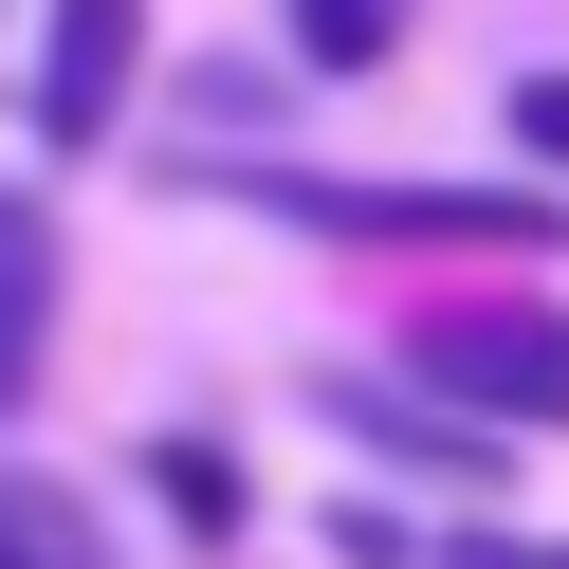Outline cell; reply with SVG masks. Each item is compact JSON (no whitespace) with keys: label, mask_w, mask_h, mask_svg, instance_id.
Masks as SVG:
<instances>
[{"label":"cell","mask_w":569,"mask_h":569,"mask_svg":"<svg viewBox=\"0 0 569 569\" xmlns=\"http://www.w3.org/2000/svg\"><path fill=\"white\" fill-rule=\"evenodd\" d=\"M405 368L478 405L496 441H569V295H441L405 312Z\"/></svg>","instance_id":"cell-1"},{"label":"cell","mask_w":569,"mask_h":569,"mask_svg":"<svg viewBox=\"0 0 569 569\" xmlns=\"http://www.w3.org/2000/svg\"><path fill=\"white\" fill-rule=\"evenodd\" d=\"M221 202H258V221H295V239H551V202L532 184H312V166H221Z\"/></svg>","instance_id":"cell-2"},{"label":"cell","mask_w":569,"mask_h":569,"mask_svg":"<svg viewBox=\"0 0 569 569\" xmlns=\"http://www.w3.org/2000/svg\"><path fill=\"white\" fill-rule=\"evenodd\" d=\"M129 92H148V0H38V56H19V111H38V148H111Z\"/></svg>","instance_id":"cell-3"},{"label":"cell","mask_w":569,"mask_h":569,"mask_svg":"<svg viewBox=\"0 0 569 569\" xmlns=\"http://www.w3.org/2000/svg\"><path fill=\"white\" fill-rule=\"evenodd\" d=\"M312 422H331V441H368V459H405L422 496H478V478H496V422H478V405H441L422 368H368V386L312 368Z\"/></svg>","instance_id":"cell-4"},{"label":"cell","mask_w":569,"mask_h":569,"mask_svg":"<svg viewBox=\"0 0 569 569\" xmlns=\"http://www.w3.org/2000/svg\"><path fill=\"white\" fill-rule=\"evenodd\" d=\"M56 312H74V258H56V202L0 184V422L56 386Z\"/></svg>","instance_id":"cell-5"},{"label":"cell","mask_w":569,"mask_h":569,"mask_svg":"<svg viewBox=\"0 0 569 569\" xmlns=\"http://www.w3.org/2000/svg\"><path fill=\"white\" fill-rule=\"evenodd\" d=\"M0 569H111V515H92L74 478H19V459H0Z\"/></svg>","instance_id":"cell-6"},{"label":"cell","mask_w":569,"mask_h":569,"mask_svg":"<svg viewBox=\"0 0 569 569\" xmlns=\"http://www.w3.org/2000/svg\"><path fill=\"white\" fill-rule=\"evenodd\" d=\"M148 478H166V515H184L202 551H221V532H239V459L202 441V422H166V441H148Z\"/></svg>","instance_id":"cell-7"},{"label":"cell","mask_w":569,"mask_h":569,"mask_svg":"<svg viewBox=\"0 0 569 569\" xmlns=\"http://www.w3.org/2000/svg\"><path fill=\"white\" fill-rule=\"evenodd\" d=\"M295 56L312 74H386L405 56V0H295Z\"/></svg>","instance_id":"cell-8"},{"label":"cell","mask_w":569,"mask_h":569,"mask_svg":"<svg viewBox=\"0 0 569 569\" xmlns=\"http://www.w3.org/2000/svg\"><path fill=\"white\" fill-rule=\"evenodd\" d=\"M515 148H532V166H569V74H532V92H515Z\"/></svg>","instance_id":"cell-9"},{"label":"cell","mask_w":569,"mask_h":569,"mask_svg":"<svg viewBox=\"0 0 569 569\" xmlns=\"http://www.w3.org/2000/svg\"><path fill=\"white\" fill-rule=\"evenodd\" d=\"M459 569H569V532H459Z\"/></svg>","instance_id":"cell-10"}]
</instances>
